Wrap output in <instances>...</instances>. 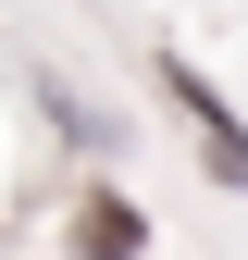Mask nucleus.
Masks as SVG:
<instances>
[{
    "label": "nucleus",
    "mask_w": 248,
    "mask_h": 260,
    "mask_svg": "<svg viewBox=\"0 0 248 260\" xmlns=\"http://www.w3.org/2000/svg\"><path fill=\"white\" fill-rule=\"evenodd\" d=\"M75 260H149V211L124 186H87L75 199Z\"/></svg>",
    "instance_id": "f03ea898"
},
{
    "label": "nucleus",
    "mask_w": 248,
    "mask_h": 260,
    "mask_svg": "<svg viewBox=\"0 0 248 260\" xmlns=\"http://www.w3.org/2000/svg\"><path fill=\"white\" fill-rule=\"evenodd\" d=\"M162 87H174V112L199 124V161H211V186H236V199H248V124L224 112V87H211L186 50H162Z\"/></svg>",
    "instance_id": "f257e3e1"
}]
</instances>
